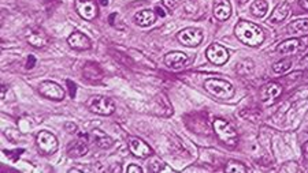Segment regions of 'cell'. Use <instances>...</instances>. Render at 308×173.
I'll list each match as a JSON object with an SVG mask.
<instances>
[{"label":"cell","mask_w":308,"mask_h":173,"mask_svg":"<svg viewBox=\"0 0 308 173\" xmlns=\"http://www.w3.org/2000/svg\"><path fill=\"white\" fill-rule=\"evenodd\" d=\"M234 34L242 44L248 47H259L264 41V33L262 27L248 21H240L234 27Z\"/></svg>","instance_id":"obj_1"},{"label":"cell","mask_w":308,"mask_h":173,"mask_svg":"<svg viewBox=\"0 0 308 173\" xmlns=\"http://www.w3.org/2000/svg\"><path fill=\"white\" fill-rule=\"evenodd\" d=\"M204 87L210 94H212L216 98H220V100H229L234 94V89L232 86V83H229L228 81H223V79H207L204 82Z\"/></svg>","instance_id":"obj_2"},{"label":"cell","mask_w":308,"mask_h":173,"mask_svg":"<svg viewBox=\"0 0 308 173\" xmlns=\"http://www.w3.org/2000/svg\"><path fill=\"white\" fill-rule=\"evenodd\" d=\"M214 131L218 135V138L229 147H234L238 142V135L233 127L223 119H215L214 120Z\"/></svg>","instance_id":"obj_3"},{"label":"cell","mask_w":308,"mask_h":173,"mask_svg":"<svg viewBox=\"0 0 308 173\" xmlns=\"http://www.w3.org/2000/svg\"><path fill=\"white\" fill-rule=\"evenodd\" d=\"M88 108L91 112L101 115V116H110L115 111L114 101L104 97V95H93L88 101Z\"/></svg>","instance_id":"obj_4"},{"label":"cell","mask_w":308,"mask_h":173,"mask_svg":"<svg viewBox=\"0 0 308 173\" xmlns=\"http://www.w3.org/2000/svg\"><path fill=\"white\" fill-rule=\"evenodd\" d=\"M177 39L185 47H198L203 41V33L196 27H186L177 34Z\"/></svg>","instance_id":"obj_5"},{"label":"cell","mask_w":308,"mask_h":173,"mask_svg":"<svg viewBox=\"0 0 308 173\" xmlns=\"http://www.w3.org/2000/svg\"><path fill=\"white\" fill-rule=\"evenodd\" d=\"M37 146L40 147V150L45 154H53L58 150V139L53 134H51L49 131H41L37 134L36 138Z\"/></svg>","instance_id":"obj_6"},{"label":"cell","mask_w":308,"mask_h":173,"mask_svg":"<svg viewBox=\"0 0 308 173\" xmlns=\"http://www.w3.org/2000/svg\"><path fill=\"white\" fill-rule=\"evenodd\" d=\"M206 55H207L208 60L215 65H222L229 60V52H228V49L225 47H222V45H219V44H212V45H210V47L207 48Z\"/></svg>","instance_id":"obj_7"},{"label":"cell","mask_w":308,"mask_h":173,"mask_svg":"<svg viewBox=\"0 0 308 173\" xmlns=\"http://www.w3.org/2000/svg\"><path fill=\"white\" fill-rule=\"evenodd\" d=\"M39 91L40 94H43L49 100L61 101L65 98V90L52 81H45V82L41 83L39 87Z\"/></svg>","instance_id":"obj_8"},{"label":"cell","mask_w":308,"mask_h":173,"mask_svg":"<svg viewBox=\"0 0 308 173\" xmlns=\"http://www.w3.org/2000/svg\"><path fill=\"white\" fill-rule=\"evenodd\" d=\"M75 9L79 17L87 21H92L97 17V7L93 0H75Z\"/></svg>","instance_id":"obj_9"},{"label":"cell","mask_w":308,"mask_h":173,"mask_svg":"<svg viewBox=\"0 0 308 173\" xmlns=\"http://www.w3.org/2000/svg\"><path fill=\"white\" fill-rule=\"evenodd\" d=\"M129 150L132 152L133 156L138 157V158H147L152 154V149L140 138L129 139Z\"/></svg>","instance_id":"obj_10"},{"label":"cell","mask_w":308,"mask_h":173,"mask_svg":"<svg viewBox=\"0 0 308 173\" xmlns=\"http://www.w3.org/2000/svg\"><path fill=\"white\" fill-rule=\"evenodd\" d=\"M164 63L169 68L181 70L184 68L185 65H188L189 60L184 52H170L164 56Z\"/></svg>","instance_id":"obj_11"},{"label":"cell","mask_w":308,"mask_h":173,"mask_svg":"<svg viewBox=\"0 0 308 173\" xmlns=\"http://www.w3.org/2000/svg\"><path fill=\"white\" fill-rule=\"evenodd\" d=\"M67 44L70 45L73 49H78V51H87L91 48V40L81 31H74L69 36Z\"/></svg>","instance_id":"obj_12"},{"label":"cell","mask_w":308,"mask_h":173,"mask_svg":"<svg viewBox=\"0 0 308 173\" xmlns=\"http://www.w3.org/2000/svg\"><path fill=\"white\" fill-rule=\"evenodd\" d=\"M214 15L219 21H228L232 15V5L229 0H214Z\"/></svg>","instance_id":"obj_13"},{"label":"cell","mask_w":308,"mask_h":173,"mask_svg":"<svg viewBox=\"0 0 308 173\" xmlns=\"http://www.w3.org/2000/svg\"><path fill=\"white\" fill-rule=\"evenodd\" d=\"M281 93H282V86L279 85V83L270 82L267 83V85L263 87V90H262V100H263L264 102L270 104V102H273L277 97H279Z\"/></svg>","instance_id":"obj_14"},{"label":"cell","mask_w":308,"mask_h":173,"mask_svg":"<svg viewBox=\"0 0 308 173\" xmlns=\"http://www.w3.org/2000/svg\"><path fill=\"white\" fill-rule=\"evenodd\" d=\"M301 48H303V41L301 40L291 39L279 44L277 47V52L281 53V55H293Z\"/></svg>","instance_id":"obj_15"},{"label":"cell","mask_w":308,"mask_h":173,"mask_svg":"<svg viewBox=\"0 0 308 173\" xmlns=\"http://www.w3.org/2000/svg\"><path fill=\"white\" fill-rule=\"evenodd\" d=\"M155 21H156V14L151 10H143L134 15V22L141 27L151 26V25H154Z\"/></svg>","instance_id":"obj_16"},{"label":"cell","mask_w":308,"mask_h":173,"mask_svg":"<svg viewBox=\"0 0 308 173\" xmlns=\"http://www.w3.org/2000/svg\"><path fill=\"white\" fill-rule=\"evenodd\" d=\"M87 152H88V146H87V142H85V136H82V139H78L74 143H71V146L67 150V154L77 158V157L85 156Z\"/></svg>","instance_id":"obj_17"},{"label":"cell","mask_w":308,"mask_h":173,"mask_svg":"<svg viewBox=\"0 0 308 173\" xmlns=\"http://www.w3.org/2000/svg\"><path fill=\"white\" fill-rule=\"evenodd\" d=\"M291 13V7L288 3H282L281 6H278L277 9L274 10L273 15L270 18V21L271 22H282L285 21L288 15Z\"/></svg>","instance_id":"obj_18"},{"label":"cell","mask_w":308,"mask_h":173,"mask_svg":"<svg viewBox=\"0 0 308 173\" xmlns=\"http://www.w3.org/2000/svg\"><path fill=\"white\" fill-rule=\"evenodd\" d=\"M27 43L31 44L32 47L43 48L47 45L48 39H47V36L43 34V33H31V34L27 36Z\"/></svg>","instance_id":"obj_19"},{"label":"cell","mask_w":308,"mask_h":173,"mask_svg":"<svg viewBox=\"0 0 308 173\" xmlns=\"http://www.w3.org/2000/svg\"><path fill=\"white\" fill-rule=\"evenodd\" d=\"M289 30L296 34H305L308 33V19H297L289 23Z\"/></svg>","instance_id":"obj_20"},{"label":"cell","mask_w":308,"mask_h":173,"mask_svg":"<svg viewBox=\"0 0 308 173\" xmlns=\"http://www.w3.org/2000/svg\"><path fill=\"white\" fill-rule=\"evenodd\" d=\"M267 10H269V5L266 0H255L251 7L252 14L258 18H263L267 14Z\"/></svg>","instance_id":"obj_21"},{"label":"cell","mask_w":308,"mask_h":173,"mask_svg":"<svg viewBox=\"0 0 308 173\" xmlns=\"http://www.w3.org/2000/svg\"><path fill=\"white\" fill-rule=\"evenodd\" d=\"M93 138H95V143L101 149H108L113 145V139L101 131H93Z\"/></svg>","instance_id":"obj_22"},{"label":"cell","mask_w":308,"mask_h":173,"mask_svg":"<svg viewBox=\"0 0 308 173\" xmlns=\"http://www.w3.org/2000/svg\"><path fill=\"white\" fill-rule=\"evenodd\" d=\"M225 172L228 173H245L246 168L241 162H237V161H229L226 168H225Z\"/></svg>","instance_id":"obj_23"},{"label":"cell","mask_w":308,"mask_h":173,"mask_svg":"<svg viewBox=\"0 0 308 173\" xmlns=\"http://www.w3.org/2000/svg\"><path fill=\"white\" fill-rule=\"evenodd\" d=\"M291 67H292V61L284 59V60L277 61V63L273 65V70L275 74H284L291 68Z\"/></svg>","instance_id":"obj_24"},{"label":"cell","mask_w":308,"mask_h":173,"mask_svg":"<svg viewBox=\"0 0 308 173\" xmlns=\"http://www.w3.org/2000/svg\"><path fill=\"white\" fill-rule=\"evenodd\" d=\"M180 3V0H163V5L164 7H167V9H174L177 5Z\"/></svg>","instance_id":"obj_25"},{"label":"cell","mask_w":308,"mask_h":173,"mask_svg":"<svg viewBox=\"0 0 308 173\" xmlns=\"http://www.w3.org/2000/svg\"><path fill=\"white\" fill-rule=\"evenodd\" d=\"M126 170H128V173H141L143 172V169H141L140 166H137V165H129Z\"/></svg>","instance_id":"obj_26"},{"label":"cell","mask_w":308,"mask_h":173,"mask_svg":"<svg viewBox=\"0 0 308 173\" xmlns=\"http://www.w3.org/2000/svg\"><path fill=\"white\" fill-rule=\"evenodd\" d=\"M67 85L70 86V95L71 97H74L75 95V85L71 81H67Z\"/></svg>","instance_id":"obj_27"},{"label":"cell","mask_w":308,"mask_h":173,"mask_svg":"<svg viewBox=\"0 0 308 173\" xmlns=\"http://www.w3.org/2000/svg\"><path fill=\"white\" fill-rule=\"evenodd\" d=\"M299 5L308 11V0H299Z\"/></svg>","instance_id":"obj_28"},{"label":"cell","mask_w":308,"mask_h":173,"mask_svg":"<svg viewBox=\"0 0 308 173\" xmlns=\"http://www.w3.org/2000/svg\"><path fill=\"white\" fill-rule=\"evenodd\" d=\"M33 64H36V59L33 56H29V63H27V68H32Z\"/></svg>","instance_id":"obj_29"},{"label":"cell","mask_w":308,"mask_h":173,"mask_svg":"<svg viewBox=\"0 0 308 173\" xmlns=\"http://www.w3.org/2000/svg\"><path fill=\"white\" fill-rule=\"evenodd\" d=\"M303 152H304V154H305V157H308V142L303 146Z\"/></svg>","instance_id":"obj_30"},{"label":"cell","mask_w":308,"mask_h":173,"mask_svg":"<svg viewBox=\"0 0 308 173\" xmlns=\"http://www.w3.org/2000/svg\"><path fill=\"white\" fill-rule=\"evenodd\" d=\"M156 11H158L159 15H162V17H164V15H166V13H164V11H163V10L160 9V7H158V9H156Z\"/></svg>","instance_id":"obj_31"},{"label":"cell","mask_w":308,"mask_h":173,"mask_svg":"<svg viewBox=\"0 0 308 173\" xmlns=\"http://www.w3.org/2000/svg\"><path fill=\"white\" fill-rule=\"evenodd\" d=\"M99 2H101V5H103V6L108 5V2H107V0H99Z\"/></svg>","instance_id":"obj_32"},{"label":"cell","mask_w":308,"mask_h":173,"mask_svg":"<svg viewBox=\"0 0 308 173\" xmlns=\"http://www.w3.org/2000/svg\"><path fill=\"white\" fill-rule=\"evenodd\" d=\"M6 95V87H3V90H2V98H5Z\"/></svg>","instance_id":"obj_33"},{"label":"cell","mask_w":308,"mask_h":173,"mask_svg":"<svg viewBox=\"0 0 308 173\" xmlns=\"http://www.w3.org/2000/svg\"><path fill=\"white\" fill-rule=\"evenodd\" d=\"M238 3H240V5H244V3H246V2H248V0H237Z\"/></svg>","instance_id":"obj_34"}]
</instances>
